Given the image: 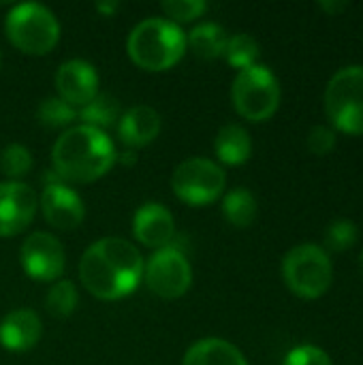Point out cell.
<instances>
[{
	"mask_svg": "<svg viewBox=\"0 0 363 365\" xmlns=\"http://www.w3.org/2000/svg\"><path fill=\"white\" fill-rule=\"evenodd\" d=\"M36 118L47 128H64L77 120V111L68 103H64L60 96H47L39 105Z\"/></svg>",
	"mask_w": 363,
	"mask_h": 365,
	"instance_id": "24",
	"label": "cell"
},
{
	"mask_svg": "<svg viewBox=\"0 0 363 365\" xmlns=\"http://www.w3.org/2000/svg\"><path fill=\"white\" fill-rule=\"evenodd\" d=\"M208 9V4L203 0H167L163 2V11L167 17H171L169 21H193L197 19L203 11Z\"/></svg>",
	"mask_w": 363,
	"mask_h": 365,
	"instance_id": "27",
	"label": "cell"
},
{
	"mask_svg": "<svg viewBox=\"0 0 363 365\" xmlns=\"http://www.w3.org/2000/svg\"><path fill=\"white\" fill-rule=\"evenodd\" d=\"M306 143H308V150H310L315 156H327V154L336 148L338 137H336V130H334L332 126L317 124V126L310 128Z\"/></svg>",
	"mask_w": 363,
	"mask_h": 365,
	"instance_id": "28",
	"label": "cell"
},
{
	"mask_svg": "<svg viewBox=\"0 0 363 365\" xmlns=\"http://www.w3.org/2000/svg\"><path fill=\"white\" fill-rule=\"evenodd\" d=\"M118 154L105 130L92 126H71L51 150V160L60 178L88 184L103 178L116 163Z\"/></svg>",
	"mask_w": 363,
	"mask_h": 365,
	"instance_id": "2",
	"label": "cell"
},
{
	"mask_svg": "<svg viewBox=\"0 0 363 365\" xmlns=\"http://www.w3.org/2000/svg\"><path fill=\"white\" fill-rule=\"evenodd\" d=\"M259 43L255 36L246 34V32H240V34H233L229 36L227 41V47H225V58L231 66L244 71L248 66H255L257 60H259Z\"/></svg>",
	"mask_w": 363,
	"mask_h": 365,
	"instance_id": "22",
	"label": "cell"
},
{
	"mask_svg": "<svg viewBox=\"0 0 363 365\" xmlns=\"http://www.w3.org/2000/svg\"><path fill=\"white\" fill-rule=\"evenodd\" d=\"M227 186V175L220 165L210 158H188L178 165L171 178L175 197L188 205L214 203Z\"/></svg>",
	"mask_w": 363,
	"mask_h": 365,
	"instance_id": "8",
	"label": "cell"
},
{
	"mask_svg": "<svg viewBox=\"0 0 363 365\" xmlns=\"http://www.w3.org/2000/svg\"><path fill=\"white\" fill-rule=\"evenodd\" d=\"M325 111L334 126L344 135H363V66L340 68L325 88Z\"/></svg>",
	"mask_w": 363,
	"mask_h": 365,
	"instance_id": "6",
	"label": "cell"
},
{
	"mask_svg": "<svg viewBox=\"0 0 363 365\" xmlns=\"http://www.w3.org/2000/svg\"><path fill=\"white\" fill-rule=\"evenodd\" d=\"M60 98L71 107H83L98 94V73L86 60H68L56 73Z\"/></svg>",
	"mask_w": 363,
	"mask_h": 365,
	"instance_id": "13",
	"label": "cell"
},
{
	"mask_svg": "<svg viewBox=\"0 0 363 365\" xmlns=\"http://www.w3.org/2000/svg\"><path fill=\"white\" fill-rule=\"evenodd\" d=\"M126 51L139 68L160 73L182 60L186 51V34L169 19L150 17L131 30Z\"/></svg>",
	"mask_w": 363,
	"mask_h": 365,
	"instance_id": "3",
	"label": "cell"
},
{
	"mask_svg": "<svg viewBox=\"0 0 363 365\" xmlns=\"http://www.w3.org/2000/svg\"><path fill=\"white\" fill-rule=\"evenodd\" d=\"M282 365H334L329 355L319 349V346H312V344H304V346H297L293 351H289V355L285 357V364Z\"/></svg>",
	"mask_w": 363,
	"mask_h": 365,
	"instance_id": "29",
	"label": "cell"
},
{
	"mask_svg": "<svg viewBox=\"0 0 363 365\" xmlns=\"http://www.w3.org/2000/svg\"><path fill=\"white\" fill-rule=\"evenodd\" d=\"M214 150L220 163L225 165H244L252 154V139L248 130L240 124H227L218 130L214 139Z\"/></svg>",
	"mask_w": 363,
	"mask_h": 365,
	"instance_id": "18",
	"label": "cell"
},
{
	"mask_svg": "<svg viewBox=\"0 0 363 365\" xmlns=\"http://www.w3.org/2000/svg\"><path fill=\"white\" fill-rule=\"evenodd\" d=\"M359 231L357 225L349 218H336L325 231V246L329 252H347L357 244Z\"/></svg>",
	"mask_w": 363,
	"mask_h": 365,
	"instance_id": "25",
	"label": "cell"
},
{
	"mask_svg": "<svg viewBox=\"0 0 363 365\" xmlns=\"http://www.w3.org/2000/svg\"><path fill=\"white\" fill-rule=\"evenodd\" d=\"M41 210L45 220L60 231L77 229L86 216L81 197L62 182H51L41 195Z\"/></svg>",
	"mask_w": 363,
	"mask_h": 365,
	"instance_id": "12",
	"label": "cell"
},
{
	"mask_svg": "<svg viewBox=\"0 0 363 365\" xmlns=\"http://www.w3.org/2000/svg\"><path fill=\"white\" fill-rule=\"evenodd\" d=\"M160 133V115L148 105L131 107L118 124V135L128 148H143L152 143Z\"/></svg>",
	"mask_w": 363,
	"mask_h": 365,
	"instance_id": "15",
	"label": "cell"
},
{
	"mask_svg": "<svg viewBox=\"0 0 363 365\" xmlns=\"http://www.w3.org/2000/svg\"><path fill=\"white\" fill-rule=\"evenodd\" d=\"M282 278L293 295L302 299H319L334 282V265L321 246L300 244L285 255Z\"/></svg>",
	"mask_w": 363,
	"mask_h": 365,
	"instance_id": "4",
	"label": "cell"
},
{
	"mask_svg": "<svg viewBox=\"0 0 363 365\" xmlns=\"http://www.w3.org/2000/svg\"><path fill=\"white\" fill-rule=\"evenodd\" d=\"M235 111L248 122L270 120L280 105V83L265 64H255L240 71L231 86Z\"/></svg>",
	"mask_w": 363,
	"mask_h": 365,
	"instance_id": "7",
	"label": "cell"
},
{
	"mask_svg": "<svg viewBox=\"0 0 363 365\" xmlns=\"http://www.w3.org/2000/svg\"><path fill=\"white\" fill-rule=\"evenodd\" d=\"M143 276L141 252L122 237H103L81 257L79 278L90 295L116 302L131 295Z\"/></svg>",
	"mask_w": 363,
	"mask_h": 365,
	"instance_id": "1",
	"label": "cell"
},
{
	"mask_svg": "<svg viewBox=\"0 0 363 365\" xmlns=\"http://www.w3.org/2000/svg\"><path fill=\"white\" fill-rule=\"evenodd\" d=\"M319 6H321L325 13H329V15H340V13H344V11L349 9V2H342V0H336V2L325 0V2H319Z\"/></svg>",
	"mask_w": 363,
	"mask_h": 365,
	"instance_id": "30",
	"label": "cell"
},
{
	"mask_svg": "<svg viewBox=\"0 0 363 365\" xmlns=\"http://www.w3.org/2000/svg\"><path fill=\"white\" fill-rule=\"evenodd\" d=\"M96 9H98V13H103V15H113V13L120 9V4H118V2H98Z\"/></svg>",
	"mask_w": 363,
	"mask_h": 365,
	"instance_id": "31",
	"label": "cell"
},
{
	"mask_svg": "<svg viewBox=\"0 0 363 365\" xmlns=\"http://www.w3.org/2000/svg\"><path fill=\"white\" fill-rule=\"evenodd\" d=\"M36 214V195L24 182L0 184V237L21 233Z\"/></svg>",
	"mask_w": 363,
	"mask_h": 365,
	"instance_id": "11",
	"label": "cell"
},
{
	"mask_svg": "<svg viewBox=\"0 0 363 365\" xmlns=\"http://www.w3.org/2000/svg\"><path fill=\"white\" fill-rule=\"evenodd\" d=\"M4 30L9 41L24 53L45 56L49 53L58 38L60 26L56 15L36 2H24L9 11L4 19Z\"/></svg>",
	"mask_w": 363,
	"mask_h": 365,
	"instance_id": "5",
	"label": "cell"
},
{
	"mask_svg": "<svg viewBox=\"0 0 363 365\" xmlns=\"http://www.w3.org/2000/svg\"><path fill=\"white\" fill-rule=\"evenodd\" d=\"M182 365H248L237 346L220 338H205L193 344Z\"/></svg>",
	"mask_w": 363,
	"mask_h": 365,
	"instance_id": "17",
	"label": "cell"
},
{
	"mask_svg": "<svg viewBox=\"0 0 363 365\" xmlns=\"http://www.w3.org/2000/svg\"><path fill=\"white\" fill-rule=\"evenodd\" d=\"M227 41H229L227 32L218 24H210V21L199 24L186 36V45H190L193 53L203 60H214V58L225 56Z\"/></svg>",
	"mask_w": 363,
	"mask_h": 365,
	"instance_id": "19",
	"label": "cell"
},
{
	"mask_svg": "<svg viewBox=\"0 0 363 365\" xmlns=\"http://www.w3.org/2000/svg\"><path fill=\"white\" fill-rule=\"evenodd\" d=\"M32 167V154L28 148L19 145V143H11L0 152V169L6 178H11V182H19V178H24Z\"/></svg>",
	"mask_w": 363,
	"mask_h": 365,
	"instance_id": "26",
	"label": "cell"
},
{
	"mask_svg": "<svg viewBox=\"0 0 363 365\" xmlns=\"http://www.w3.org/2000/svg\"><path fill=\"white\" fill-rule=\"evenodd\" d=\"M122 163H124V165H133V163H135V156H133V152H124V156H122Z\"/></svg>",
	"mask_w": 363,
	"mask_h": 365,
	"instance_id": "32",
	"label": "cell"
},
{
	"mask_svg": "<svg viewBox=\"0 0 363 365\" xmlns=\"http://www.w3.org/2000/svg\"><path fill=\"white\" fill-rule=\"evenodd\" d=\"M19 261L24 272L39 282H51L64 274V248L49 233H32L19 250Z\"/></svg>",
	"mask_w": 363,
	"mask_h": 365,
	"instance_id": "10",
	"label": "cell"
},
{
	"mask_svg": "<svg viewBox=\"0 0 363 365\" xmlns=\"http://www.w3.org/2000/svg\"><path fill=\"white\" fill-rule=\"evenodd\" d=\"M41 338V321L32 310H13L0 323V344L6 351H30Z\"/></svg>",
	"mask_w": 363,
	"mask_h": 365,
	"instance_id": "16",
	"label": "cell"
},
{
	"mask_svg": "<svg viewBox=\"0 0 363 365\" xmlns=\"http://www.w3.org/2000/svg\"><path fill=\"white\" fill-rule=\"evenodd\" d=\"M0 64H2V56H0Z\"/></svg>",
	"mask_w": 363,
	"mask_h": 365,
	"instance_id": "34",
	"label": "cell"
},
{
	"mask_svg": "<svg viewBox=\"0 0 363 365\" xmlns=\"http://www.w3.org/2000/svg\"><path fill=\"white\" fill-rule=\"evenodd\" d=\"M359 267H362V274H363V252H362V257H359Z\"/></svg>",
	"mask_w": 363,
	"mask_h": 365,
	"instance_id": "33",
	"label": "cell"
},
{
	"mask_svg": "<svg viewBox=\"0 0 363 365\" xmlns=\"http://www.w3.org/2000/svg\"><path fill=\"white\" fill-rule=\"evenodd\" d=\"M257 199L250 190L246 188H235L231 192H227L225 201H223V214L225 218L233 225V227H250L257 218Z\"/></svg>",
	"mask_w": 363,
	"mask_h": 365,
	"instance_id": "20",
	"label": "cell"
},
{
	"mask_svg": "<svg viewBox=\"0 0 363 365\" xmlns=\"http://www.w3.org/2000/svg\"><path fill=\"white\" fill-rule=\"evenodd\" d=\"M133 235L148 248H169L175 235L173 214L160 203H145L135 212L133 218Z\"/></svg>",
	"mask_w": 363,
	"mask_h": 365,
	"instance_id": "14",
	"label": "cell"
},
{
	"mask_svg": "<svg viewBox=\"0 0 363 365\" xmlns=\"http://www.w3.org/2000/svg\"><path fill=\"white\" fill-rule=\"evenodd\" d=\"M77 304H79L77 289H75V284H73V282H68V280H60V282H56V284L49 289L47 297H45L47 312H49V314H53V317H58V319H66V317H71V314L75 312Z\"/></svg>",
	"mask_w": 363,
	"mask_h": 365,
	"instance_id": "23",
	"label": "cell"
},
{
	"mask_svg": "<svg viewBox=\"0 0 363 365\" xmlns=\"http://www.w3.org/2000/svg\"><path fill=\"white\" fill-rule=\"evenodd\" d=\"M143 278L148 289L163 299H178L182 297L190 284H193V269L188 259L175 250V248H163L156 250L145 269H143Z\"/></svg>",
	"mask_w": 363,
	"mask_h": 365,
	"instance_id": "9",
	"label": "cell"
},
{
	"mask_svg": "<svg viewBox=\"0 0 363 365\" xmlns=\"http://www.w3.org/2000/svg\"><path fill=\"white\" fill-rule=\"evenodd\" d=\"M118 113H120V107L111 94H96L88 105H83L77 111V118L83 122V126L103 130V128H109L116 124Z\"/></svg>",
	"mask_w": 363,
	"mask_h": 365,
	"instance_id": "21",
	"label": "cell"
}]
</instances>
